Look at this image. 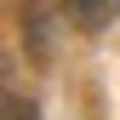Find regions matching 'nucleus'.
<instances>
[{"label": "nucleus", "instance_id": "2", "mask_svg": "<svg viewBox=\"0 0 120 120\" xmlns=\"http://www.w3.org/2000/svg\"><path fill=\"white\" fill-rule=\"evenodd\" d=\"M6 120H40V114H34V103H29V97L11 92V97H6Z\"/></svg>", "mask_w": 120, "mask_h": 120}, {"label": "nucleus", "instance_id": "1", "mask_svg": "<svg viewBox=\"0 0 120 120\" xmlns=\"http://www.w3.org/2000/svg\"><path fill=\"white\" fill-rule=\"evenodd\" d=\"M69 11H74V23H86V29H103V23L120 11V0H74Z\"/></svg>", "mask_w": 120, "mask_h": 120}]
</instances>
